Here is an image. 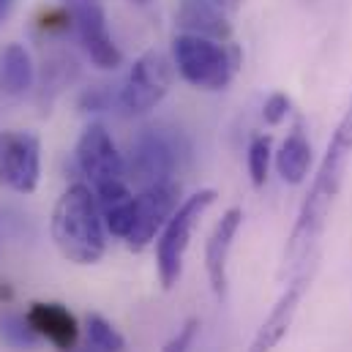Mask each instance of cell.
<instances>
[{"instance_id": "603a6c76", "label": "cell", "mask_w": 352, "mask_h": 352, "mask_svg": "<svg viewBox=\"0 0 352 352\" xmlns=\"http://www.w3.org/2000/svg\"><path fill=\"white\" fill-rule=\"evenodd\" d=\"M66 8H74V6H82V3H96V0H60Z\"/></svg>"}, {"instance_id": "8992f818", "label": "cell", "mask_w": 352, "mask_h": 352, "mask_svg": "<svg viewBox=\"0 0 352 352\" xmlns=\"http://www.w3.org/2000/svg\"><path fill=\"white\" fill-rule=\"evenodd\" d=\"M77 164L88 177L93 191H104L120 183H129L126 159L118 153L104 123H90L77 142Z\"/></svg>"}, {"instance_id": "ffe728a7", "label": "cell", "mask_w": 352, "mask_h": 352, "mask_svg": "<svg viewBox=\"0 0 352 352\" xmlns=\"http://www.w3.org/2000/svg\"><path fill=\"white\" fill-rule=\"evenodd\" d=\"M289 107H292V101H289L287 93H270L263 104V120L267 123V126H278V123H284L287 115H289Z\"/></svg>"}, {"instance_id": "3957f363", "label": "cell", "mask_w": 352, "mask_h": 352, "mask_svg": "<svg viewBox=\"0 0 352 352\" xmlns=\"http://www.w3.org/2000/svg\"><path fill=\"white\" fill-rule=\"evenodd\" d=\"M173 60L177 74L188 85L199 90H224L238 72L241 55L216 38L177 33L173 38Z\"/></svg>"}, {"instance_id": "7402d4cb", "label": "cell", "mask_w": 352, "mask_h": 352, "mask_svg": "<svg viewBox=\"0 0 352 352\" xmlns=\"http://www.w3.org/2000/svg\"><path fill=\"white\" fill-rule=\"evenodd\" d=\"M11 8H14V0H0V25H3L6 19H8Z\"/></svg>"}, {"instance_id": "4fadbf2b", "label": "cell", "mask_w": 352, "mask_h": 352, "mask_svg": "<svg viewBox=\"0 0 352 352\" xmlns=\"http://www.w3.org/2000/svg\"><path fill=\"white\" fill-rule=\"evenodd\" d=\"M235 8L232 0H180L177 25L183 33H197L205 38L224 41L230 38V11Z\"/></svg>"}, {"instance_id": "9a60e30c", "label": "cell", "mask_w": 352, "mask_h": 352, "mask_svg": "<svg viewBox=\"0 0 352 352\" xmlns=\"http://www.w3.org/2000/svg\"><path fill=\"white\" fill-rule=\"evenodd\" d=\"M33 60L22 44L0 47V96L19 98L33 88Z\"/></svg>"}, {"instance_id": "d4e9b609", "label": "cell", "mask_w": 352, "mask_h": 352, "mask_svg": "<svg viewBox=\"0 0 352 352\" xmlns=\"http://www.w3.org/2000/svg\"><path fill=\"white\" fill-rule=\"evenodd\" d=\"M232 3H235V6H238V0H232Z\"/></svg>"}, {"instance_id": "44dd1931", "label": "cell", "mask_w": 352, "mask_h": 352, "mask_svg": "<svg viewBox=\"0 0 352 352\" xmlns=\"http://www.w3.org/2000/svg\"><path fill=\"white\" fill-rule=\"evenodd\" d=\"M197 331H199V320H197V317L186 320V322L177 328L175 336L164 344V350L162 352H188L191 350V344H194V339H197Z\"/></svg>"}, {"instance_id": "277c9868", "label": "cell", "mask_w": 352, "mask_h": 352, "mask_svg": "<svg viewBox=\"0 0 352 352\" xmlns=\"http://www.w3.org/2000/svg\"><path fill=\"white\" fill-rule=\"evenodd\" d=\"M216 202V191L213 188H202L191 197H186L177 210L170 216V221L164 224L159 241H156V267H159V278L164 284V289H173L180 281L183 273V260L191 243V235L199 224V219L205 216V210Z\"/></svg>"}, {"instance_id": "7a4b0ae2", "label": "cell", "mask_w": 352, "mask_h": 352, "mask_svg": "<svg viewBox=\"0 0 352 352\" xmlns=\"http://www.w3.org/2000/svg\"><path fill=\"white\" fill-rule=\"evenodd\" d=\"M52 241L74 265H96L107 252V227L96 191L85 183H72L52 210Z\"/></svg>"}, {"instance_id": "5bb4252c", "label": "cell", "mask_w": 352, "mask_h": 352, "mask_svg": "<svg viewBox=\"0 0 352 352\" xmlns=\"http://www.w3.org/2000/svg\"><path fill=\"white\" fill-rule=\"evenodd\" d=\"M25 317L33 325V331L41 339H47L55 350L74 352L80 342V322L63 303H30Z\"/></svg>"}, {"instance_id": "5b68a950", "label": "cell", "mask_w": 352, "mask_h": 352, "mask_svg": "<svg viewBox=\"0 0 352 352\" xmlns=\"http://www.w3.org/2000/svg\"><path fill=\"white\" fill-rule=\"evenodd\" d=\"M180 164V145L175 134L167 129H142L129 151V180H134L140 188H151L159 183H170Z\"/></svg>"}, {"instance_id": "7c38bea8", "label": "cell", "mask_w": 352, "mask_h": 352, "mask_svg": "<svg viewBox=\"0 0 352 352\" xmlns=\"http://www.w3.org/2000/svg\"><path fill=\"white\" fill-rule=\"evenodd\" d=\"M243 224V210L241 208H230L219 224L213 227L208 243H205V270H208V281L216 298L227 295V260L232 252V243L241 232Z\"/></svg>"}, {"instance_id": "52a82bcc", "label": "cell", "mask_w": 352, "mask_h": 352, "mask_svg": "<svg viewBox=\"0 0 352 352\" xmlns=\"http://www.w3.org/2000/svg\"><path fill=\"white\" fill-rule=\"evenodd\" d=\"M170 90V69L159 52H145L129 69L118 90V107L126 115H145L156 109Z\"/></svg>"}, {"instance_id": "9c48e42d", "label": "cell", "mask_w": 352, "mask_h": 352, "mask_svg": "<svg viewBox=\"0 0 352 352\" xmlns=\"http://www.w3.org/2000/svg\"><path fill=\"white\" fill-rule=\"evenodd\" d=\"M177 197H180V186L175 180L140 188L134 202V227L126 238V246L131 252H142L164 230L170 216L177 210Z\"/></svg>"}, {"instance_id": "8fae6325", "label": "cell", "mask_w": 352, "mask_h": 352, "mask_svg": "<svg viewBox=\"0 0 352 352\" xmlns=\"http://www.w3.org/2000/svg\"><path fill=\"white\" fill-rule=\"evenodd\" d=\"M311 276H314V265H303L300 273L287 284V289L281 292V298L276 300L270 314L265 317V322L260 325V331L254 333V339H252V344H249L246 352H273L281 344V339L292 328V320L298 314V306H300L303 295L311 287Z\"/></svg>"}, {"instance_id": "e0dca14e", "label": "cell", "mask_w": 352, "mask_h": 352, "mask_svg": "<svg viewBox=\"0 0 352 352\" xmlns=\"http://www.w3.org/2000/svg\"><path fill=\"white\" fill-rule=\"evenodd\" d=\"M85 333H88V347L93 352L126 350V339L120 336V331L109 320H104L101 314H88L85 317Z\"/></svg>"}, {"instance_id": "d6986e66", "label": "cell", "mask_w": 352, "mask_h": 352, "mask_svg": "<svg viewBox=\"0 0 352 352\" xmlns=\"http://www.w3.org/2000/svg\"><path fill=\"white\" fill-rule=\"evenodd\" d=\"M267 170H270V137L267 134H257L249 145V175L254 188H263L267 180Z\"/></svg>"}, {"instance_id": "cb8c5ba5", "label": "cell", "mask_w": 352, "mask_h": 352, "mask_svg": "<svg viewBox=\"0 0 352 352\" xmlns=\"http://www.w3.org/2000/svg\"><path fill=\"white\" fill-rule=\"evenodd\" d=\"M134 3H148V0H134Z\"/></svg>"}, {"instance_id": "ba28073f", "label": "cell", "mask_w": 352, "mask_h": 352, "mask_svg": "<svg viewBox=\"0 0 352 352\" xmlns=\"http://www.w3.org/2000/svg\"><path fill=\"white\" fill-rule=\"evenodd\" d=\"M41 177V142L33 131H0V183L16 194H33Z\"/></svg>"}, {"instance_id": "2e32d148", "label": "cell", "mask_w": 352, "mask_h": 352, "mask_svg": "<svg viewBox=\"0 0 352 352\" xmlns=\"http://www.w3.org/2000/svg\"><path fill=\"white\" fill-rule=\"evenodd\" d=\"M311 167V142L303 131V126H292V131L287 134V140L281 142L278 153H276V173L281 175L284 183L298 186L303 183Z\"/></svg>"}, {"instance_id": "6da1fadb", "label": "cell", "mask_w": 352, "mask_h": 352, "mask_svg": "<svg viewBox=\"0 0 352 352\" xmlns=\"http://www.w3.org/2000/svg\"><path fill=\"white\" fill-rule=\"evenodd\" d=\"M352 159V98L328 142V151L320 162V170L311 180V188L300 205V213H298V221L292 227V235H289V243H287V254L292 260H303L306 254L314 257V249H317V241L325 230V221L333 210V202L342 191V183H344V173H347V164Z\"/></svg>"}, {"instance_id": "30bf717a", "label": "cell", "mask_w": 352, "mask_h": 352, "mask_svg": "<svg viewBox=\"0 0 352 352\" xmlns=\"http://www.w3.org/2000/svg\"><path fill=\"white\" fill-rule=\"evenodd\" d=\"M69 16H72V25L77 30V38H80L85 55L90 58V63L104 72H115L123 63V55L107 28L104 0L74 6V8H69Z\"/></svg>"}, {"instance_id": "ac0fdd59", "label": "cell", "mask_w": 352, "mask_h": 352, "mask_svg": "<svg viewBox=\"0 0 352 352\" xmlns=\"http://www.w3.org/2000/svg\"><path fill=\"white\" fill-rule=\"evenodd\" d=\"M0 339L11 350H33L41 336L33 331V325L28 322L25 314H6L0 320Z\"/></svg>"}]
</instances>
